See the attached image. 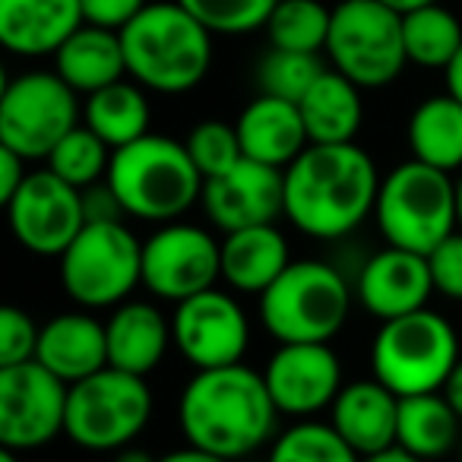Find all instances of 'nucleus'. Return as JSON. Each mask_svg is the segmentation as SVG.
<instances>
[{
  "mask_svg": "<svg viewBox=\"0 0 462 462\" xmlns=\"http://www.w3.org/2000/svg\"><path fill=\"white\" fill-rule=\"evenodd\" d=\"M79 26L83 0H0V45L20 58L54 54Z\"/></svg>",
  "mask_w": 462,
  "mask_h": 462,
  "instance_id": "aec40b11",
  "label": "nucleus"
},
{
  "mask_svg": "<svg viewBox=\"0 0 462 462\" xmlns=\"http://www.w3.org/2000/svg\"><path fill=\"white\" fill-rule=\"evenodd\" d=\"M54 73L73 92H92L127 79V58H124L121 32L102 26H79L64 45L54 51Z\"/></svg>",
  "mask_w": 462,
  "mask_h": 462,
  "instance_id": "393cba45",
  "label": "nucleus"
},
{
  "mask_svg": "<svg viewBox=\"0 0 462 462\" xmlns=\"http://www.w3.org/2000/svg\"><path fill=\"white\" fill-rule=\"evenodd\" d=\"M0 462H23V459H20V453H16V449L0 447Z\"/></svg>",
  "mask_w": 462,
  "mask_h": 462,
  "instance_id": "8fccbe9b",
  "label": "nucleus"
},
{
  "mask_svg": "<svg viewBox=\"0 0 462 462\" xmlns=\"http://www.w3.org/2000/svg\"><path fill=\"white\" fill-rule=\"evenodd\" d=\"M430 291H434V279H430L428 257L390 245L374 254L358 276L361 308L383 323L424 310Z\"/></svg>",
  "mask_w": 462,
  "mask_h": 462,
  "instance_id": "a211bd4d",
  "label": "nucleus"
},
{
  "mask_svg": "<svg viewBox=\"0 0 462 462\" xmlns=\"http://www.w3.org/2000/svg\"><path fill=\"white\" fill-rule=\"evenodd\" d=\"M266 462H361V456L336 434L333 424L308 421L276 437Z\"/></svg>",
  "mask_w": 462,
  "mask_h": 462,
  "instance_id": "473e14b6",
  "label": "nucleus"
},
{
  "mask_svg": "<svg viewBox=\"0 0 462 462\" xmlns=\"http://www.w3.org/2000/svg\"><path fill=\"white\" fill-rule=\"evenodd\" d=\"M26 178V159L20 152H14V149L0 146V199H4V206L16 197V190H20Z\"/></svg>",
  "mask_w": 462,
  "mask_h": 462,
  "instance_id": "a19ab883",
  "label": "nucleus"
},
{
  "mask_svg": "<svg viewBox=\"0 0 462 462\" xmlns=\"http://www.w3.org/2000/svg\"><path fill=\"white\" fill-rule=\"evenodd\" d=\"M212 35H247L266 29L279 0H178Z\"/></svg>",
  "mask_w": 462,
  "mask_h": 462,
  "instance_id": "f704fd0d",
  "label": "nucleus"
},
{
  "mask_svg": "<svg viewBox=\"0 0 462 462\" xmlns=\"http://www.w3.org/2000/svg\"><path fill=\"white\" fill-rule=\"evenodd\" d=\"M405 54L409 64L428 70H447L462 51V23L440 4H428L402 16Z\"/></svg>",
  "mask_w": 462,
  "mask_h": 462,
  "instance_id": "c756f323",
  "label": "nucleus"
},
{
  "mask_svg": "<svg viewBox=\"0 0 462 462\" xmlns=\"http://www.w3.org/2000/svg\"><path fill=\"white\" fill-rule=\"evenodd\" d=\"M146 7H149V0H83V16L89 26L121 32V29H127Z\"/></svg>",
  "mask_w": 462,
  "mask_h": 462,
  "instance_id": "58836bf2",
  "label": "nucleus"
},
{
  "mask_svg": "<svg viewBox=\"0 0 462 462\" xmlns=\"http://www.w3.org/2000/svg\"><path fill=\"white\" fill-rule=\"evenodd\" d=\"M456 218H459V231H462V178L456 180Z\"/></svg>",
  "mask_w": 462,
  "mask_h": 462,
  "instance_id": "09e8293b",
  "label": "nucleus"
},
{
  "mask_svg": "<svg viewBox=\"0 0 462 462\" xmlns=\"http://www.w3.org/2000/svg\"><path fill=\"white\" fill-rule=\"evenodd\" d=\"M291 266L289 241L276 225L228 231L222 241V279L235 291L263 295Z\"/></svg>",
  "mask_w": 462,
  "mask_h": 462,
  "instance_id": "b1692460",
  "label": "nucleus"
},
{
  "mask_svg": "<svg viewBox=\"0 0 462 462\" xmlns=\"http://www.w3.org/2000/svg\"><path fill=\"white\" fill-rule=\"evenodd\" d=\"M235 127H238L245 159L279 168V171H285L310 146L301 108L295 102L263 96V92L241 111Z\"/></svg>",
  "mask_w": 462,
  "mask_h": 462,
  "instance_id": "412c9836",
  "label": "nucleus"
},
{
  "mask_svg": "<svg viewBox=\"0 0 462 462\" xmlns=\"http://www.w3.org/2000/svg\"><path fill=\"white\" fill-rule=\"evenodd\" d=\"M352 289L336 266L291 260V266L260 295V320L279 342H329L348 320Z\"/></svg>",
  "mask_w": 462,
  "mask_h": 462,
  "instance_id": "423d86ee",
  "label": "nucleus"
},
{
  "mask_svg": "<svg viewBox=\"0 0 462 462\" xmlns=\"http://www.w3.org/2000/svg\"><path fill=\"white\" fill-rule=\"evenodd\" d=\"M323 60L317 54H298V51H279L270 48L266 58L260 60V92L263 96H276L285 102H301L310 92V86L323 77Z\"/></svg>",
  "mask_w": 462,
  "mask_h": 462,
  "instance_id": "72a5a7b5",
  "label": "nucleus"
},
{
  "mask_svg": "<svg viewBox=\"0 0 462 462\" xmlns=\"http://www.w3.org/2000/svg\"><path fill=\"white\" fill-rule=\"evenodd\" d=\"M10 231L26 251L39 257H60L86 228L83 190L45 168L32 171L7 203Z\"/></svg>",
  "mask_w": 462,
  "mask_h": 462,
  "instance_id": "4468645a",
  "label": "nucleus"
},
{
  "mask_svg": "<svg viewBox=\"0 0 462 462\" xmlns=\"http://www.w3.org/2000/svg\"><path fill=\"white\" fill-rule=\"evenodd\" d=\"M298 108L310 143H355L365 117L361 89L336 70H323V77L310 86Z\"/></svg>",
  "mask_w": 462,
  "mask_h": 462,
  "instance_id": "a878e982",
  "label": "nucleus"
},
{
  "mask_svg": "<svg viewBox=\"0 0 462 462\" xmlns=\"http://www.w3.org/2000/svg\"><path fill=\"white\" fill-rule=\"evenodd\" d=\"M60 285L83 308H117L143 285V245L124 222H89L60 254Z\"/></svg>",
  "mask_w": 462,
  "mask_h": 462,
  "instance_id": "9d476101",
  "label": "nucleus"
},
{
  "mask_svg": "<svg viewBox=\"0 0 462 462\" xmlns=\"http://www.w3.org/2000/svg\"><path fill=\"white\" fill-rule=\"evenodd\" d=\"M380 180L358 143H310L285 168V218L310 238H342L374 212Z\"/></svg>",
  "mask_w": 462,
  "mask_h": 462,
  "instance_id": "f257e3e1",
  "label": "nucleus"
},
{
  "mask_svg": "<svg viewBox=\"0 0 462 462\" xmlns=\"http://www.w3.org/2000/svg\"><path fill=\"white\" fill-rule=\"evenodd\" d=\"M428 266H430V279H434V291L453 298V301H462V231L459 228L428 254Z\"/></svg>",
  "mask_w": 462,
  "mask_h": 462,
  "instance_id": "4c0bfd02",
  "label": "nucleus"
},
{
  "mask_svg": "<svg viewBox=\"0 0 462 462\" xmlns=\"http://www.w3.org/2000/svg\"><path fill=\"white\" fill-rule=\"evenodd\" d=\"M70 383L39 361L0 367V447L29 453L67 430Z\"/></svg>",
  "mask_w": 462,
  "mask_h": 462,
  "instance_id": "f8f14e48",
  "label": "nucleus"
},
{
  "mask_svg": "<svg viewBox=\"0 0 462 462\" xmlns=\"http://www.w3.org/2000/svg\"><path fill=\"white\" fill-rule=\"evenodd\" d=\"M203 209L225 235L254 225H276V218L285 216V171L241 159L231 171L203 184Z\"/></svg>",
  "mask_w": 462,
  "mask_h": 462,
  "instance_id": "f3484780",
  "label": "nucleus"
},
{
  "mask_svg": "<svg viewBox=\"0 0 462 462\" xmlns=\"http://www.w3.org/2000/svg\"><path fill=\"white\" fill-rule=\"evenodd\" d=\"M443 73H447V92L462 102V51L456 54V60Z\"/></svg>",
  "mask_w": 462,
  "mask_h": 462,
  "instance_id": "c03bdc74",
  "label": "nucleus"
},
{
  "mask_svg": "<svg viewBox=\"0 0 462 462\" xmlns=\"http://www.w3.org/2000/svg\"><path fill=\"white\" fill-rule=\"evenodd\" d=\"M111 155H115V149L98 134H92L86 124H79L77 130H70V134L54 146V152L48 155V168H51L58 178H64L67 184L77 187V190H86V187L108 178Z\"/></svg>",
  "mask_w": 462,
  "mask_h": 462,
  "instance_id": "2f4dec72",
  "label": "nucleus"
},
{
  "mask_svg": "<svg viewBox=\"0 0 462 462\" xmlns=\"http://www.w3.org/2000/svg\"><path fill=\"white\" fill-rule=\"evenodd\" d=\"M459 459H462V443H459Z\"/></svg>",
  "mask_w": 462,
  "mask_h": 462,
  "instance_id": "3c124183",
  "label": "nucleus"
},
{
  "mask_svg": "<svg viewBox=\"0 0 462 462\" xmlns=\"http://www.w3.org/2000/svg\"><path fill=\"white\" fill-rule=\"evenodd\" d=\"M83 212H86V225L89 222H121L127 212H124L117 193L111 190V184H92L83 190Z\"/></svg>",
  "mask_w": 462,
  "mask_h": 462,
  "instance_id": "ea45409f",
  "label": "nucleus"
},
{
  "mask_svg": "<svg viewBox=\"0 0 462 462\" xmlns=\"http://www.w3.org/2000/svg\"><path fill=\"white\" fill-rule=\"evenodd\" d=\"M327 54L333 70L358 89H383L409 64L402 14L380 0H339L329 23Z\"/></svg>",
  "mask_w": 462,
  "mask_h": 462,
  "instance_id": "1a4fd4ad",
  "label": "nucleus"
},
{
  "mask_svg": "<svg viewBox=\"0 0 462 462\" xmlns=\"http://www.w3.org/2000/svg\"><path fill=\"white\" fill-rule=\"evenodd\" d=\"M440 393L449 399V405L456 409V415L462 418V358H459V365L453 367V374L447 377V383H443Z\"/></svg>",
  "mask_w": 462,
  "mask_h": 462,
  "instance_id": "37998d69",
  "label": "nucleus"
},
{
  "mask_svg": "<svg viewBox=\"0 0 462 462\" xmlns=\"http://www.w3.org/2000/svg\"><path fill=\"white\" fill-rule=\"evenodd\" d=\"M127 77L143 89L180 96L197 89L212 64V32L178 0H152L121 29Z\"/></svg>",
  "mask_w": 462,
  "mask_h": 462,
  "instance_id": "7ed1b4c3",
  "label": "nucleus"
},
{
  "mask_svg": "<svg viewBox=\"0 0 462 462\" xmlns=\"http://www.w3.org/2000/svg\"><path fill=\"white\" fill-rule=\"evenodd\" d=\"M35 361L45 365L51 374H58L64 383H79L92 377L102 367H108V336L105 323H98L89 314H60L42 327L39 352Z\"/></svg>",
  "mask_w": 462,
  "mask_h": 462,
  "instance_id": "4be33fe9",
  "label": "nucleus"
},
{
  "mask_svg": "<svg viewBox=\"0 0 462 462\" xmlns=\"http://www.w3.org/2000/svg\"><path fill=\"white\" fill-rule=\"evenodd\" d=\"M79 127L77 92L51 70L20 73L0 96V146L26 162L48 159L70 130Z\"/></svg>",
  "mask_w": 462,
  "mask_h": 462,
  "instance_id": "9b49d317",
  "label": "nucleus"
},
{
  "mask_svg": "<svg viewBox=\"0 0 462 462\" xmlns=\"http://www.w3.org/2000/svg\"><path fill=\"white\" fill-rule=\"evenodd\" d=\"M159 462H228V459H222V456H212V453H206V449H197V447H190V443H187L184 449H171V453L159 456Z\"/></svg>",
  "mask_w": 462,
  "mask_h": 462,
  "instance_id": "79ce46f5",
  "label": "nucleus"
},
{
  "mask_svg": "<svg viewBox=\"0 0 462 462\" xmlns=\"http://www.w3.org/2000/svg\"><path fill=\"white\" fill-rule=\"evenodd\" d=\"M459 365V339L447 317L430 308L396 317L380 327L371 346L374 377L399 399L440 393Z\"/></svg>",
  "mask_w": 462,
  "mask_h": 462,
  "instance_id": "0eeeda50",
  "label": "nucleus"
},
{
  "mask_svg": "<svg viewBox=\"0 0 462 462\" xmlns=\"http://www.w3.org/2000/svg\"><path fill=\"white\" fill-rule=\"evenodd\" d=\"M83 121H86V127L102 136L111 149H124V146H130V143L152 134V130H149L152 111H149L146 92H143L140 83H127V79L86 96Z\"/></svg>",
  "mask_w": 462,
  "mask_h": 462,
  "instance_id": "c85d7f7f",
  "label": "nucleus"
},
{
  "mask_svg": "<svg viewBox=\"0 0 462 462\" xmlns=\"http://www.w3.org/2000/svg\"><path fill=\"white\" fill-rule=\"evenodd\" d=\"M115 462H159V456H149L146 449H136V447H124L117 449Z\"/></svg>",
  "mask_w": 462,
  "mask_h": 462,
  "instance_id": "de8ad7c7",
  "label": "nucleus"
},
{
  "mask_svg": "<svg viewBox=\"0 0 462 462\" xmlns=\"http://www.w3.org/2000/svg\"><path fill=\"white\" fill-rule=\"evenodd\" d=\"M329 23H333V10L323 0H279V7L266 23L270 48L320 54L327 51Z\"/></svg>",
  "mask_w": 462,
  "mask_h": 462,
  "instance_id": "7c9ffc66",
  "label": "nucleus"
},
{
  "mask_svg": "<svg viewBox=\"0 0 462 462\" xmlns=\"http://www.w3.org/2000/svg\"><path fill=\"white\" fill-rule=\"evenodd\" d=\"M149 415H152V390L146 377L108 365L70 386L64 434L92 453H117L140 437Z\"/></svg>",
  "mask_w": 462,
  "mask_h": 462,
  "instance_id": "6e6552de",
  "label": "nucleus"
},
{
  "mask_svg": "<svg viewBox=\"0 0 462 462\" xmlns=\"http://www.w3.org/2000/svg\"><path fill=\"white\" fill-rule=\"evenodd\" d=\"M171 336L178 352L197 371L241 365L251 342L247 314L228 291H199L174 308Z\"/></svg>",
  "mask_w": 462,
  "mask_h": 462,
  "instance_id": "2eb2a0df",
  "label": "nucleus"
},
{
  "mask_svg": "<svg viewBox=\"0 0 462 462\" xmlns=\"http://www.w3.org/2000/svg\"><path fill=\"white\" fill-rule=\"evenodd\" d=\"M105 336H108V365L136 377L152 374L165 358L168 342L174 339L171 323L146 301L117 304L105 323Z\"/></svg>",
  "mask_w": 462,
  "mask_h": 462,
  "instance_id": "5701e85b",
  "label": "nucleus"
},
{
  "mask_svg": "<svg viewBox=\"0 0 462 462\" xmlns=\"http://www.w3.org/2000/svg\"><path fill=\"white\" fill-rule=\"evenodd\" d=\"M222 279V245L197 225H162L143 245V285L162 301H187Z\"/></svg>",
  "mask_w": 462,
  "mask_h": 462,
  "instance_id": "ddd939ff",
  "label": "nucleus"
},
{
  "mask_svg": "<svg viewBox=\"0 0 462 462\" xmlns=\"http://www.w3.org/2000/svg\"><path fill=\"white\" fill-rule=\"evenodd\" d=\"M39 336L42 327H35L32 317L26 310L14 308V304H7V308L0 310V367L35 361Z\"/></svg>",
  "mask_w": 462,
  "mask_h": 462,
  "instance_id": "e433bc0d",
  "label": "nucleus"
},
{
  "mask_svg": "<svg viewBox=\"0 0 462 462\" xmlns=\"http://www.w3.org/2000/svg\"><path fill=\"white\" fill-rule=\"evenodd\" d=\"M361 462H424V459H418V456L393 447V449H383V453H377V456H365Z\"/></svg>",
  "mask_w": 462,
  "mask_h": 462,
  "instance_id": "a18cd8bd",
  "label": "nucleus"
},
{
  "mask_svg": "<svg viewBox=\"0 0 462 462\" xmlns=\"http://www.w3.org/2000/svg\"><path fill=\"white\" fill-rule=\"evenodd\" d=\"M380 4H386L390 10H396V14H411V10H421L428 7V4H437V0H380Z\"/></svg>",
  "mask_w": 462,
  "mask_h": 462,
  "instance_id": "49530a36",
  "label": "nucleus"
},
{
  "mask_svg": "<svg viewBox=\"0 0 462 462\" xmlns=\"http://www.w3.org/2000/svg\"><path fill=\"white\" fill-rule=\"evenodd\" d=\"M184 146H187V152H190L193 165L203 174V180L231 171V168L245 159L238 127L225 121H199L197 127L190 130V136L184 140Z\"/></svg>",
  "mask_w": 462,
  "mask_h": 462,
  "instance_id": "c9c22d12",
  "label": "nucleus"
},
{
  "mask_svg": "<svg viewBox=\"0 0 462 462\" xmlns=\"http://www.w3.org/2000/svg\"><path fill=\"white\" fill-rule=\"evenodd\" d=\"M411 159L437 168L456 171L462 168V102L449 92L430 96L409 117Z\"/></svg>",
  "mask_w": 462,
  "mask_h": 462,
  "instance_id": "cd10ccee",
  "label": "nucleus"
},
{
  "mask_svg": "<svg viewBox=\"0 0 462 462\" xmlns=\"http://www.w3.org/2000/svg\"><path fill=\"white\" fill-rule=\"evenodd\" d=\"M124 212L143 222L171 225L203 199V174L193 165L184 143L149 134L115 149L108 178Z\"/></svg>",
  "mask_w": 462,
  "mask_h": 462,
  "instance_id": "20e7f679",
  "label": "nucleus"
},
{
  "mask_svg": "<svg viewBox=\"0 0 462 462\" xmlns=\"http://www.w3.org/2000/svg\"><path fill=\"white\" fill-rule=\"evenodd\" d=\"M462 418L449 405L443 393L399 399V430L396 447L418 459L430 462L447 456L456 443H462Z\"/></svg>",
  "mask_w": 462,
  "mask_h": 462,
  "instance_id": "bb28decb",
  "label": "nucleus"
},
{
  "mask_svg": "<svg viewBox=\"0 0 462 462\" xmlns=\"http://www.w3.org/2000/svg\"><path fill=\"white\" fill-rule=\"evenodd\" d=\"M329 424L361 459L377 456L396 447L399 396L377 377L346 383L329 409Z\"/></svg>",
  "mask_w": 462,
  "mask_h": 462,
  "instance_id": "6ab92c4d",
  "label": "nucleus"
},
{
  "mask_svg": "<svg viewBox=\"0 0 462 462\" xmlns=\"http://www.w3.org/2000/svg\"><path fill=\"white\" fill-rule=\"evenodd\" d=\"M374 216L390 247L428 257L443 238L459 228L456 180L447 171L409 159L380 180Z\"/></svg>",
  "mask_w": 462,
  "mask_h": 462,
  "instance_id": "39448f33",
  "label": "nucleus"
},
{
  "mask_svg": "<svg viewBox=\"0 0 462 462\" xmlns=\"http://www.w3.org/2000/svg\"><path fill=\"white\" fill-rule=\"evenodd\" d=\"M276 409L263 374L247 365L197 371L180 393L178 418L187 443L235 462L273 440Z\"/></svg>",
  "mask_w": 462,
  "mask_h": 462,
  "instance_id": "f03ea898",
  "label": "nucleus"
},
{
  "mask_svg": "<svg viewBox=\"0 0 462 462\" xmlns=\"http://www.w3.org/2000/svg\"><path fill=\"white\" fill-rule=\"evenodd\" d=\"M270 396L282 415L310 418L333 409L342 393V365L329 342H289L279 346L263 371Z\"/></svg>",
  "mask_w": 462,
  "mask_h": 462,
  "instance_id": "dca6fc26",
  "label": "nucleus"
}]
</instances>
